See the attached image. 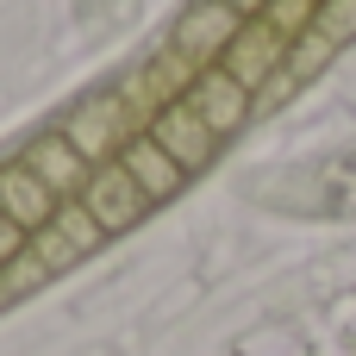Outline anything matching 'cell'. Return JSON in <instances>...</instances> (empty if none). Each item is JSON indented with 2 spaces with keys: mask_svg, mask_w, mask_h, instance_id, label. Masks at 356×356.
I'll return each mask as SVG.
<instances>
[{
  "mask_svg": "<svg viewBox=\"0 0 356 356\" xmlns=\"http://www.w3.org/2000/svg\"><path fill=\"white\" fill-rule=\"evenodd\" d=\"M94 169L100 163H113L119 150H125V138H138V125H131V113H125V100H119V88H106V94H94V100H81L63 125H56Z\"/></svg>",
  "mask_w": 356,
  "mask_h": 356,
  "instance_id": "cell-1",
  "label": "cell"
},
{
  "mask_svg": "<svg viewBox=\"0 0 356 356\" xmlns=\"http://www.w3.org/2000/svg\"><path fill=\"white\" fill-rule=\"evenodd\" d=\"M75 200H81V207H88L94 219H100V232H106V238H125V232H131V225H138V219L150 213V194H144V188L131 181V169H125L119 156H113V163H100V169L88 175V188H81Z\"/></svg>",
  "mask_w": 356,
  "mask_h": 356,
  "instance_id": "cell-2",
  "label": "cell"
},
{
  "mask_svg": "<svg viewBox=\"0 0 356 356\" xmlns=\"http://www.w3.org/2000/svg\"><path fill=\"white\" fill-rule=\"evenodd\" d=\"M238 31H244V13H238V6H225V0H194V6L175 19L169 50H181L194 69H213V63L232 50Z\"/></svg>",
  "mask_w": 356,
  "mask_h": 356,
  "instance_id": "cell-3",
  "label": "cell"
},
{
  "mask_svg": "<svg viewBox=\"0 0 356 356\" xmlns=\"http://www.w3.org/2000/svg\"><path fill=\"white\" fill-rule=\"evenodd\" d=\"M288 194H294L300 213H319V219H344V213H356V144L338 150V156H325V163H313L307 175H294Z\"/></svg>",
  "mask_w": 356,
  "mask_h": 356,
  "instance_id": "cell-4",
  "label": "cell"
},
{
  "mask_svg": "<svg viewBox=\"0 0 356 356\" xmlns=\"http://www.w3.org/2000/svg\"><path fill=\"white\" fill-rule=\"evenodd\" d=\"M188 100H194V113L213 125V138H219V144H225V138H238V131L257 119V94H250L238 75H225L219 63H213V69H200V81L188 88Z\"/></svg>",
  "mask_w": 356,
  "mask_h": 356,
  "instance_id": "cell-5",
  "label": "cell"
},
{
  "mask_svg": "<svg viewBox=\"0 0 356 356\" xmlns=\"http://www.w3.org/2000/svg\"><path fill=\"white\" fill-rule=\"evenodd\" d=\"M144 131H150V138H156V144H163V150L188 169V175H200V169L219 156V138H213V125L194 113V100H188V94H181V100H169V106H163Z\"/></svg>",
  "mask_w": 356,
  "mask_h": 356,
  "instance_id": "cell-6",
  "label": "cell"
},
{
  "mask_svg": "<svg viewBox=\"0 0 356 356\" xmlns=\"http://www.w3.org/2000/svg\"><path fill=\"white\" fill-rule=\"evenodd\" d=\"M56 207H63V194H56L44 175H31L25 163H0V213H6L19 232H44V225L56 219Z\"/></svg>",
  "mask_w": 356,
  "mask_h": 356,
  "instance_id": "cell-7",
  "label": "cell"
},
{
  "mask_svg": "<svg viewBox=\"0 0 356 356\" xmlns=\"http://www.w3.org/2000/svg\"><path fill=\"white\" fill-rule=\"evenodd\" d=\"M119 163H125V169H131V181H138V188L150 194V207H163V200H175V194H181V188L194 181V175H188V169H181V163H175V156H169V150H163V144H156L150 131H138V138H125V150H119Z\"/></svg>",
  "mask_w": 356,
  "mask_h": 356,
  "instance_id": "cell-8",
  "label": "cell"
},
{
  "mask_svg": "<svg viewBox=\"0 0 356 356\" xmlns=\"http://www.w3.org/2000/svg\"><path fill=\"white\" fill-rule=\"evenodd\" d=\"M19 163H25L31 175H44V181H50L63 200H75V194L88 188V175H94V163H88V156H81V150H75L63 131H50V138L25 144V156H19Z\"/></svg>",
  "mask_w": 356,
  "mask_h": 356,
  "instance_id": "cell-9",
  "label": "cell"
},
{
  "mask_svg": "<svg viewBox=\"0 0 356 356\" xmlns=\"http://www.w3.org/2000/svg\"><path fill=\"white\" fill-rule=\"evenodd\" d=\"M50 225H63V232H69V238H75V250H81V257H88V250H94V244H106V232H100V219H94V213H88V207H81V200H63V207H56V219H50Z\"/></svg>",
  "mask_w": 356,
  "mask_h": 356,
  "instance_id": "cell-10",
  "label": "cell"
},
{
  "mask_svg": "<svg viewBox=\"0 0 356 356\" xmlns=\"http://www.w3.org/2000/svg\"><path fill=\"white\" fill-rule=\"evenodd\" d=\"M319 38H332L338 50L356 38V0H319V25H313Z\"/></svg>",
  "mask_w": 356,
  "mask_h": 356,
  "instance_id": "cell-11",
  "label": "cell"
},
{
  "mask_svg": "<svg viewBox=\"0 0 356 356\" xmlns=\"http://www.w3.org/2000/svg\"><path fill=\"white\" fill-rule=\"evenodd\" d=\"M25 250H31V232H19V225L0 213V269H6V263H19Z\"/></svg>",
  "mask_w": 356,
  "mask_h": 356,
  "instance_id": "cell-12",
  "label": "cell"
},
{
  "mask_svg": "<svg viewBox=\"0 0 356 356\" xmlns=\"http://www.w3.org/2000/svg\"><path fill=\"white\" fill-rule=\"evenodd\" d=\"M225 6H238V13H244V19H257V13H263V6H269V0H225Z\"/></svg>",
  "mask_w": 356,
  "mask_h": 356,
  "instance_id": "cell-13",
  "label": "cell"
}]
</instances>
